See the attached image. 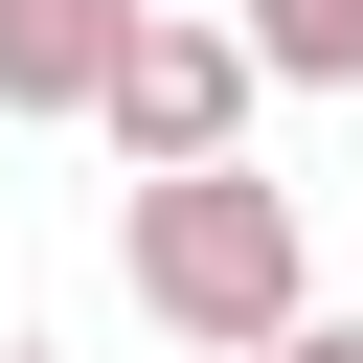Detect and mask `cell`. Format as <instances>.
I'll use <instances>...</instances> for the list:
<instances>
[{"label":"cell","mask_w":363,"mask_h":363,"mask_svg":"<svg viewBox=\"0 0 363 363\" xmlns=\"http://www.w3.org/2000/svg\"><path fill=\"white\" fill-rule=\"evenodd\" d=\"M113 295H136L182 363H272V340L318 318V227H295V182L182 159V182H113Z\"/></svg>","instance_id":"cell-1"},{"label":"cell","mask_w":363,"mask_h":363,"mask_svg":"<svg viewBox=\"0 0 363 363\" xmlns=\"http://www.w3.org/2000/svg\"><path fill=\"white\" fill-rule=\"evenodd\" d=\"M250 23H204V0H136V45H113V91H91V136L136 159V182H182V159H227L250 136Z\"/></svg>","instance_id":"cell-2"},{"label":"cell","mask_w":363,"mask_h":363,"mask_svg":"<svg viewBox=\"0 0 363 363\" xmlns=\"http://www.w3.org/2000/svg\"><path fill=\"white\" fill-rule=\"evenodd\" d=\"M136 45V0H0V113H91Z\"/></svg>","instance_id":"cell-3"},{"label":"cell","mask_w":363,"mask_h":363,"mask_svg":"<svg viewBox=\"0 0 363 363\" xmlns=\"http://www.w3.org/2000/svg\"><path fill=\"white\" fill-rule=\"evenodd\" d=\"M250 68L272 91H363V0H250Z\"/></svg>","instance_id":"cell-4"},{"label":"cell","mask_w":363,"mask_h":363,"mask_svg":"<svg viewBox=\"0 0 363 363\" xmlns=\"http://www.w3.org/2000/svg\"><path fill=\"white\" fill-rule=\"evenodd\" d=\"M272 363H363V318H295V340H272Z\"/></svg>","instance_id":"cell-5"},{"label":"cell","mask_w":363,"mask_h":363,"mask_svg":"<svg viewBox=\"0 0 363 363\" xmlns=\"http://www.w3.org/2000/svg\"><path fill=\"white\" fill-rule=\"evenodd\" d=\"M0 363H68V340H0Z\"/></svg>","instance_id":"cell-6"}]
</instances>
